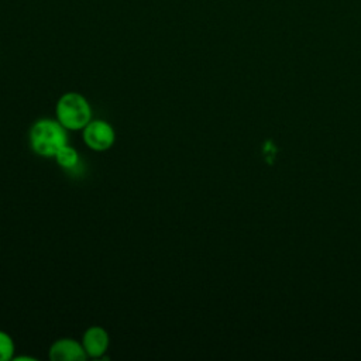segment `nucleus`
<instances>
[{
	"label": "nucleus",
	"mask_w": 361,
	"mask_h": 361,
	"mask_svg": "<svg viewBox=\"0 0 361 361\" xmlns=\"http://www.w3.org/2000/svg\"><path fill=\"white\" fill-rule=\"evenodd\" d=\"M66 128L56 120H39L30 130L32 149L42 157H55L66 145Z\"/></svg>",
	"instance_id": "f257e3e1"
},
{
	"label": "nucleus",
	"mask_w": 361,
	"mask_h": 361,
	"mask_svg": "<svg viewBox=\"0 0 361 361\" xmlns=\"http://www.w3.org/2000/svg\"><path fill=\"white\" fill-rule=\"evenodd\" d=\"M56 120L68 130L85 128L90 121V106L87 100L75 92L65 93L56 103Z\"/></svg>",
	"instance_id": "f03ea898"
},
{
	"label": "nucleus",
	"mask_w": 361,
	"mask_h": 361,
	"mask_svg": "<svg viewBox=\"0 0 361 361\" xmlns=\"http://www.w3.org/2000/svg\"><path fill=\"white\" fill-rule=\"evenodd\" d=\"M83 141L90 149L106 151L114 142V130L106 121H89L83 128Z\"/></svg>",
	"instance_id": "7ed1b4c3"
},
{
	"label": "nucleus",
	"mask_w": 361,
	"mask_h": 361,
	"mask_svg": "<svg viewBox=\"0 0 361 361\" xmlns=\"http://www.w3.org/2000/svg\"><path fill=\"white\" fill-rule=\"evenodd\" d=\"M49 358L52 361H85L87 354L82 344L72 338H61L49 348Z\"/></svg>",
	"instance_id": "20e7f679"
},
{
	"label": "nucleus",
	"mask_w": 361,
	"mask_h": 361,
	"mask_svg": "<svg viewBox=\"0 0 361 361\" xmlns=\"http://www.w3.org/2000/svg\"><path fill=\"white\" fill-rule=\"evenodd\" d=\"M82 345L89 357L99 358L107 350L109 334L103 327H99V326L89 327L83 334Z\"/></svg>",
	"instance_id": "39448f33"
},
{
	"label": "nucleus",
	"mask_w": 361,
	"mask_h": 361,
	"mask_svg": "<svg viewBox=\"0 0 361 361\" xmlns=\"http://www.w3.org/2000/svg\"><path fill=\"white\" fill-rule=\"evenodd\" d=\"M55 159H56V162H58L61 166H63V168H72V166H75L76 162H78V152H76L72 147L65 145V147H62V148L56 152Z\"/></svg>",
	"instance_id": "423d86ee"
},
{
	"label": "nucleus",
	"mask_w": 361,
	"mask_h": 361,
	"mask_svg": "<svg viewBox=\"0 0 361 361\" xmlns=\"http://www.w3.org/2000/svg\"><path fill=\"white\" fill-rule=\"evenodd\" d=\"M13 353H14V343L11 337L7 333L0 331V361L11 360Z\"/></svg>",
	"instance_id": "0eeeda50"
}]
</instances>
